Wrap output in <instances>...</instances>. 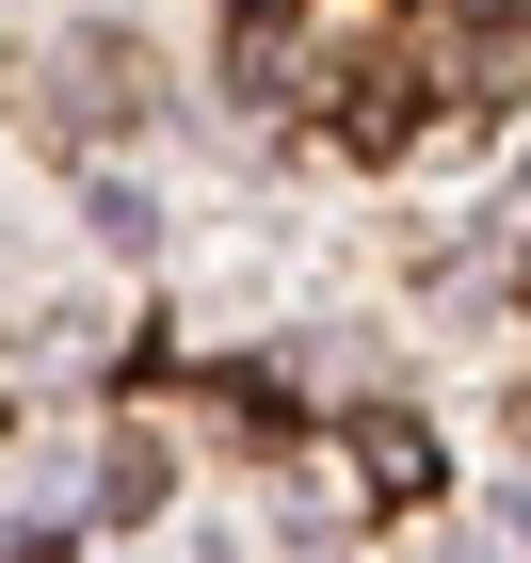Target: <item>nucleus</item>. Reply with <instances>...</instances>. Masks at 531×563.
<instances>
[{"mask_svg": "<svg viewBox=\"0 0 531 563\" xmlns=\"http://www.w3.org/2000/svg\"><path fill=\"white\" fill-rule=\"evenodd\" d=\"M354 483H370V499H435V434H419V419H370V434H354Z\"/></svg>", "mask_w": 531, "mask_h": 563, "instance_id": "nucleus-1", "label": "nucleus"}, {"mask_svg": "<svg viewBox=\"0 0 531 563\" xmlns=\"http://www.w3.org/2000/svg\"><path fill=\"white\" fill-rule=\"evenodd\" d=\"M516 434H531V402H516Z\"/></svg>", "mask_w": 531, "mask_h": 563, "instance_id": "nucleus-2", "label": "nucleus"}]
</instances>
